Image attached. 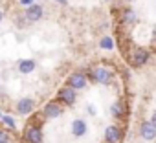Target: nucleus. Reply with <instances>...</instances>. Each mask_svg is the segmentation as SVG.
Segmentation results:
<instances>
[{"instance_id":"obj_14","label":"nucleus","mask_w":156,"mask_h":143,"mask_svg":"<svg viewBox=\"0 0 156 143\" xmlns=\"http://www.w3.org/2000/svg\"><path fill=\"white\" fill-rule=\"evenodd\" d=\"M110 112H112V116H116V117L123 116V103H121V101L114 103V105H112V108H110Z\"/></svg>"},{"instance_id":"obj_8","label":"nucleus","mask_w":156,"mask_h":143,"mask_svg":"<svg viewBox=\"0 0 156 143\" xmlns=\"http://www.w3.org/2000/svg\"><path fill=\"white\" fill-rule=\"evenodd\" d=\"M85 132H87V123H85L83 119H73V121H72V134H73L75 138L85 136Z\"/></svg>"},{"instance_id":"obj_20","label":"nucleus","mask_w":156,"mask_h":143,"mask_svg":"<svg viewBox=\"0 0 156 143\" xmlns=\"http://www.w3.org/2000/svg\"><path fill=\"white\" fill-rule=\"evenodd\" d=\"M57 2H59V4H62V6H64V4H66V2H68V0H57Z\"/></svg>"},{"instance_id":"obj_5","label":"nucleus","mask_w":156,"mask_h":143,"mask_svg":"<svg viewBox=\"0 0 156 143\" xmlns=\"http://www.w3.org/2000/svg\"><path fill=\"white\" fill-rule=\"evenodd\" d=\"M26 19H28V22H37V20H41V19H42V8H41L39 4L30 6V8L26 9Z\"/></svg>"},{"instance_id":"obj_7","label":"nucleus","mask_w":156,"mask_h":143,"mask_svg":"<svg viewBox=\"0 0 156 143\" xmlns=\"http://www.w3.org/2000/svg\"><path fill=\"white\" fill-rule=\"evenodd\" d=\"M59 99L64 101L66 105H73V101H75V92H73V88H70V86L61 88V90H59Z\"/></svg>"},{"instance_id":"obj_1","label":"nucleus","mask_w":156,"mask_h":143,"mask_svg":"<svg viewBox=\"0 0 156 143\" xmlns=\"http://www.w3.org/2000/svg\"><path fill=\"white\" fill-rule=\"evenodd\" d=\"M105 139L107 143H121L123 139V130L116 125H110L107 130H105Z\"/></svg>"},{"instance_id":"obj_21","label":"nucleus","mask_w":156,"mask_h":143,"mask_svg":"<svg viewBox=\"0 0 156 143\" xmlns=\"http://www.w3.org/2000/svg\"><path fill=\"white\" fill-rule=\"evenodd\" d=\"M2 19H4V13H2V9H0V22H2Z\"/></svg>"},{"instance_id":"obj_15","label":"nucleus","mask_w":156,"mask_h":143,"mask_svg":"<svg viewBox=\"0 0 156 143\" xmlns=\"http://www.w3.org/2000/svg\"><path fill=\"white\" fill-rule=\"evenodd\" d=\"M99 46H101L103 50H112V48H114V40H112L110 37H103L101 42H99Z\"/></svg>"},{"instance_id":"obj_16","label":"nucleus","mask_w":156,"mask_h":143,"mask_svg":"<svg viewBox=\"0 0 156 143\" xmlns=\"http://www.w3.org/2000/svg\"><path fill=\"white\" fill-rule=\"evenodd\" d=\"M2 119H4V123H6L8 127L15 128V121H13V117H9V116H2Z\"/></svg>"},{"instance_id":"obj_2","label":"nucleus","mask_w":156,"mask_h":143,"mask_svg":"<svg viewBox=\"0 0 156 143\" xmlns=\"http://www.w3.org/2000/svg\"><path fill=\"white\" fill-rule=\"evenodd\" d=\"M85 85H87V77L83 74H72L68 77V86L73 90H81V88H85Z\"/></svg>"},{"instance_id":"obj_4","label":"nucleus","mask_w":156,"mask_h":143,"mask_svg":"<svg viewBox=\"0 0 156 143\" xmlns=\"http://www.w3.org/2000/svg\"><path fill=\"white\" fill-rule=\"evenodd\" d=\"M33 108H35V101L30 99V97H24V99H20V101L17 103V112L22 114V116H28Z\"/></svg>"},{"instance_id":"obj_6","label":"nucleus","mask_w":156,"mask_h":143,"mask_svg":"<svg viewBox=\"0 0 156 143\" xmlns=\"http://www.w3.org/2000/svg\"><path fill=\"white\" fill-rule=\"evenodd\" d=\"M94 77L98 83H103V85H108L112 81V72H108L107 68H98L94 72Z\"/></svg>"},{"instance_id":"obj_19","label":"nucleus","mask_w":156,"mask_h":143,"mask_svg":"<svg viewBox=\"0 0 156 143\" xmlns=\"http://www.w3.org/2000/svg\"><path fill=\"white\" fill-rule=\"evenodd\" d=\"M151 125L156 128V112H152V116H151Z\"/></svg>"},{"instance_id":"obj_22","label":"nucleus","mask_w":156,"mask_h":143,"mask_svg":"<svg viewBox=\"0 0 156 143\" xmlns=\"http://www.w3.org/2000/svg\"><path fill=\"white\" fill-rule=\"evenodd\" d=\"M152 33H154V35H152V39L156 40V28H154V31H152Z\"/></svg>"},{"instance_id":"obj_10","label":"nucleus","mask_w":156,"mask_h":143,"mask_svg":"<svg viewBox=\"0 0 156 143\" xmlns=\"http://www.w3.org/2000/svg\"><path fill=\"white\" fill-rule=\"evenodd\" d=\"M61 112H62V110H61L59 103H48V105L44 106V110H42L44 117H59Z\"/></svg>"},{"instance_id":"obj_23","label":"nucleus","mask_w":156,"mask_h":143,"mask_svg":"<svg viewBox=\"0 0 156 143\" xmlns=\"http://www.w3.org/2000/svg\"><path fill=\"white\" fill-rule=\"evenodd\" d=\"M0 117H2V114H0Z\"/></svg>"},{"instance_id":"obj_11","label":"nucleus","mask_w":156,"mask_h":143,"mask_svg":"<svg viewBox=\"0 0 156 143\" xmlns=\"http://www.w3.org/2000/svg\"><path fill=\"white\" fill-rule=\"evenodd\" d=\"M26 139H28L30 143H41V141H42V132H41V128L30 127V128L26 130Z\"/></svg>"},{"instance_id":"obj_12","label":"nucleus","mask_w":156,"mask_h":143,"mask_svg":"<svg viewBox=\"0 0 156 143\" xmlns=\"http://www.w3.org/2000/svg\"><path fill=\"white\" fill-rule=\"evenodd\" d=\"M19 70L22 72V74H31V72L35 70V61L33 59H24L19 62Z\"/></svg>"},{"instance_id":"obj_17","label":"nucleus","mask_w":156,"mask_h":143,"mask_svg":"<svg viewBox=\"0 0 156 143\" xmlns=\"http://www.w3.org/2000/svg\"><path fill=\"white\" fill-rule=\"evenodd\" d=\"M0 143H9L8 134H6V132H2V130H0Z\"/></svg>"},{"instance_id":"obj_9","label":"nucleus","mask_w":156,"mask_h":143,"mask_svg":"<svg viewBox=\"0 0 156 143\" xmlns=\"http://www.w3.org/2000/svg\"><path fill=\"white\" fill-rule=\"evenodd\" d=\"M147 61H149V51H147V50L138 48V50L134 51V55H132V62H134L136 66H143Z\"/></svg>"},{"instance_id":"obj_18","label":"nucleus","mask_w":156,"mask_h":143,"mask_svg":"<svg viewBox=\"0 0 156 143\" xmlns=\"http://www.w3.org/2000/svg\"><path fill=\"white\" fill-rule=\"evenodd\" d=\"M20 4L26 6V8H30V6H33V0H20Z\"/></svg>"},{"instance_id":"obj_13","label":"nucleus","mask_w":156,"mask_h":143,"mask_svg":"<svg viewBox=\"0 0 156 143\" xmlns=\"http://www.w3.org/2000/svg\"><path fill=\"white\" fill-rule=\"evenodd\" d=\"M123 20H125V24H134V22H136V13H134L132 9H125Z\"/></svg>"},{"instance_id":"obj_3","label":"nucleus","mask_w":156,"mask_h":143,"mask_svg":"<svg viewBox=\"0 0 156 143\" xmlns=\"http://www.w3.org/2000/svg\"><path fill=\"white\" fill-rule=\"evenodd\" d=\"M140 136L147 141H152L156 138V128L151 125V121H143L141 127H140Z\"/></svg>"}]
</instances>
